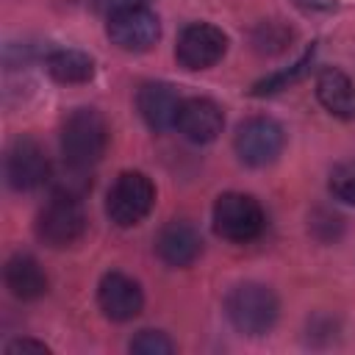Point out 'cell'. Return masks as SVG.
<instances>
[{
    "instance_id": "9c48e42d",
    "label": "cell",
    "mask_w": 355,
    "mask_h": 355,
    "mask_svg": "<svg viewBox=\"0 0 355 355\" xmlns=\"http://www.w3.org/2000/svg\"><path fill=\"white\" fill-rule=\"evenodd\" d=\"M6 180L17 191L39 189L44 180H50V161L39 141L31 136H19L6 150Z\"/></svg>"
},
{
    "instance_id": "7a4b0ae2",
    "label": "cell",
    "mask_w": 355,
    "mask_h": 355,
    "mask_svg": "<svg viewBox=\"0 0 355 355\" xmlns=\"http://www.w3.org/2000/svg\"><path fill=\"white\" fill-rule=\"evenodd\" d=\"M225 313L230 324L244 336H263L275 327L280 302L275 291L263 283H239L225 300Z\"/></svg>"
},
{
    "instance_id": "9a60e30c",
    "label": "cell",
    "mask_w": 355,
    "mask_h": 355,
    "mask_svg": "<svg viewBox=\"0 0 355 355\" xmlns=\"http://www.w3.org/2000/svg\"><path fill=\"white\" fill-rule=\"evenodd\" d=\"M319 103L338 119H355V83L336 67H327L316 78Z\"/></svg>"
},
{
    "instance_id": "7c38bea8",
    "label": "cell",
    "mask_w": 355,
    "mask_h": 355,
    "mask_svg": "<svg viewBox=\"0 0 355 355\" xmlns=\"http://www.w3.org/2000/svg\"><path fill=\"white\" fill-rule=\"evenodd\" d=\"M180 94L175 92V86L161 83V80H150L139 89L136 94V105L141 119L147 122V128H153L155 133H164L169 128H175L178 122V111H180Z\"/></svg>"
},
{
    "instance_id": "5bb4252c",
    "label": "cell",
    "mask_w": 355,
    "mask_h": 355,
    "mask_svg": "<svg viewBox=\"0 0 355 355\" xmlns=\"http://www.w3.org/2000/svg\"><path fill=\"white\" fill-rule=\"evenodd\" d=\"M3 280H6V288L17 300H39L47 291V275H44V269L39 266L36 258H31L25 252H17V255H11L6 261Z\"/></svg>"
},
{
    "instance_id": "52a82bcc",
    "label": "cell",
    "mask_w": 355,
    "mask_h": 355,
    "mask_svg": "<svg viewBox=\"0 0 355 355\" xmlns=\"http://www.w3.org/2000/svg\"><path fill=\"white\" fill-rule=\"evenodd\" d=\"M283 144H286L283 125L275 122L272 116L244 119L236 130V139H233L236 155L247 166H266V164L277 161V155L283 153Z\"/></svg>"
},
{
    "instance_id": "277c9868",
    "label": "cell",
    "mask_w": 355,
    "mask_h": 355,
    "mask_svg": "<svg viewBox=\"0 0 355 355\" xmlns=\"http://www.w3.org/2000/svg\"><path fill=\"white\" fill-rule=\"evenodd\" d=\"M155 205V186L144 172H122L105 197V214L119 227L139 225Z\"/></svg>"
},
{
    "instance_id": "4fadbf2b",
    "label": "cell",
    "mask_w": 355,
    "mask_h": 355,
    "mask_svg": "<svg viewBox=\"0 0 355 355\" xmlns=\"http://www.w3.org/2000/svg\"><path fill=\"white\" fill-rule=\"evenodd\" d=\"M155 250H158L164 263H169V266H189L202 252V239H200L194 225L172 219V222H166L158 230Z\"/></svg>"
},
{
    "instance_id": "ba28073f",
    "label": "cell",
    "mask_w": 355,
    "mask_h": 355,
    "mask_svg": "<svg viewBox=\"0 0 355 355\" xmlns=\"http://www.w3.org/2000/svg\"><path fill=\"white\" fill-rule=\"evenodd\" d=\"M227 50V36L222 28L211 22H191L180 31L175 44V58L186 69H208L214 67Z\"/></svg>"
},
{
    "instance_id": "e0dca14e",
    "label": "cell",
    "mask_w": 355,
    "mask_h": 355,
    "mask_svg": "<svg viewBox=\"0 0 355 355\" xmlns=\"http://www.w3.org/2000/svg\"><path fill=\"white\" fill-rule=\"evenodd\" d=\"M311 61H313V47H311L308 53H302V58L294 61L288 69H280V72H275V75L258 80V83L252 86V94H255V97H263V94H275V92H280V89H288V83H294V80H300V78L305 75V69H308Z\"/></svg>"
},
{
    "instance_id": "44dd1931",
    "label": "cell",
    "mask_w": 355,
    "mask_h": 355,
    "mask_svg": "<svg viewBox=\"0 0 355 355\" xmlns=\"http://www.w3.org/2000/svg\"><path fill=\"white\" fill-rule=\"evenodd\" d=\"M6 352L8 355H17V352H50V349H47V344L33 341V338H17V341L6 344Z\"/></svg>"
},
{
    "instance_id": "30bf717a",
    "label": "cell",
    "mask_w": 355,
    "mask_h": 355,
    "mask_svg": "<svg viewBox=\"0 0 355 355\" xmlns=\"http://www.w3.org/2000/svg\"><path fill=\"white\" fill-rule=\"evenodd\" d=\"M97 305L111 322H128L139 316L144 305V294L133 277L122 272H108L97 286Z\"/></svg>"
},
{
    "instance_id": "3957f363",
    "label": "cell",
    "mask_w": 355,
    "mask_h": 355,
    "mask_svg": "<svg viewBox=\"0 0 355 355\" xmlns=\"http://www.w3.org/2000/svg\"><path fill=\"white\" fill-rule=\"evenodd\" d=\"M266 216L255 197L244 191H225L214 202V230L219 239L247 244L263 233Z\"/></svg>"
},
{
    "instance_id": "5b68a950",
    "label": "cell",
    "mask_w": 355,
    "mask_h": 355,
    "mask_svg": "<svg viewBox=\"0 0 355 355\" xmlns=\"http://www.w3.org/2000/svg\"><path fill=\"white\" fill-rule=\"evenodd\" d=\"M86 227H89V219H86V211H83L80 200L67 197V194H53L36 216L39 241L47 244V247H55V250L80 241Z\"/></svg>"
},
{
    "instance_id": "603a6c76",
    "label": "cell",
    "mask_w": 355,
    "mask_h": 355,
    "mask_svg": "<svg viewBox=\"0 0 355 355\" xmlns=\"http://www.w3.org/2000/svg\"><path fill=\"white\" fill-rule=\"evenodd\" d=\"M294 6H300L302 11H333L338 3L336 0H294Z\"/></svg>"
},
{
    "instance_id": "8fae6325",
    "label": "cell",
    "mask_w": 355,
    "mask_h": 355,
    "mask_svg": "<svg viewBox=\"0 0 355 355\" xmlns=\"http://www.w3.org/2000/svg\"><path fill=\"white\" fill-rule=\"evenodd\" d=\"M175 128H178V133L183 139H189L194 144H208V141H214L222 133L225 114L208 97H189V100L180 103Z\"/></svg>"
},
{
    "instance_id": "8992f818",
    "label": "cell",
    "mask_w": 355,
    "mask_h": 355,
    "mask_svg": "<svg viewBox=\"0 0 355 355\" xmlns=\"http://www.w3.org/2000/svg\"><path fill=\"white\" fill-rule=\"evenodd\" d=\"M105 33L119 50L144 53L158 42L161 22H158V14L147 3L144 6H128V8H119V11L108 14Z\"/></svg>"
},
{
    "instance_id": "2e32d148",
    "label": "cell",
    "mask_w": 355,
    "mask_h": 355,
    "mask_svg": "<svg viewBox=\"0 0 355 355\" xmlns=\"http://www.w3.org/2000/svg\"><path fill=\"white\" fill-rule=\"evenodd\" d=\"M44 67L58 83H86L94 78V61L80 50H53L44 58Z\"/></svg>"
},
{
    "instance_id": "7402d4cb",
    "label": "cell",
    "mask_w": 355,
    "mask_h": 355,
    "mask_svg": "<svg viewBox=\"0 0 355 355\" xmlns=\"http://www.w3.org/2000/svg\"><path fill=\"white\" fill-rule=\"evenodd\" d=\"M144 3L147 0H97L94 6L105 14H111V11H119V8H128V6H144Z\"/></svg>"
},
{
    "instance_id": "6da1fadb",
    "label": "cell",
    "mask_w": 355,
    "mask_h": 355,
    "mask_svg": "<svg viewBox=\"0 0 355 355\" xmlns=\"http://www.w3.org/2000/svg\"><path fill=\"white\" fill-rule=\"evenodd\" d=\"M108 147V122L97 108H75L61 125V155L64 164L89 169Z\"/></svg>"
},
{
    "instance_id": "ffe728a7",
    "label": "cell",
    "mask_w": 355,
    "mask_h": 355,
    "mask_svg": "<svg viewBox=\"0 0 355 355\" xmlns=\"http://www.w3.org/2000/svg\"><path fill=\"white\" fill-rule=\"evenodd\" d=\"M130 352H136V355H169V352H175V344L161 330H141L130 341Z\"/></svg>"
},
{
    "instance_id": "d6986e66",
    "label": "cell",
    "mask_w": 355,
    "mask_h": 355,
    "mask_svg": "<svg viewBox=\"0 0 355 355\" xmlns=\"http://www.w3.org/2000/svg\"><path fill=\"white\" fill-rule=\"evenodd\" d=\"M330 194L347 205H355V161H344L330 172Z\"/></svg>"
},
{
    "instance_id": "ac0fdd59",
    "label": "cell",
    "mask_w": 355,
    "mask_h": 355,
    "mask_svg": "<svg viewBox=\"0 0 355 355\" xmlns=\"http://www.w3.org/2000/svg\"><path fill=\"white\" fill-rule=\"evenodd\" d=\"M291 42V31L283 22H261L252 31V44L258 53H280L286 50V44Z\"/></svg>"
}]
</instances>
